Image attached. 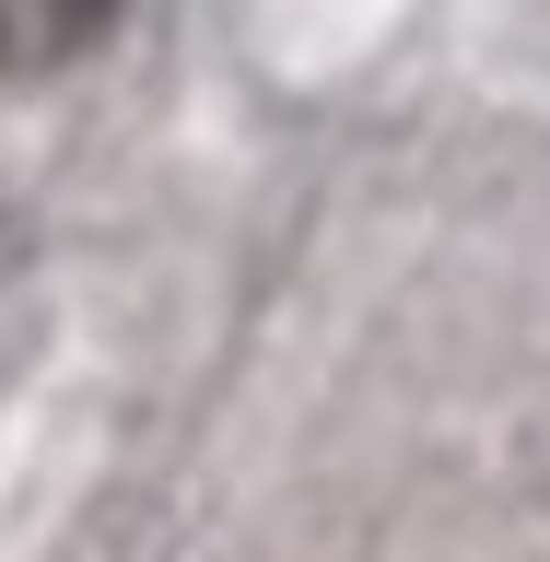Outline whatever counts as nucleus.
Masks as SVG:
<instances>
[{
    "mask_svg": "<svg viewBox=\"0 0 550 562\" xmlns=\"http://www.w3.org/2000/svg\"><path fill=\"white\" fill-rule=\"evenodd\" d=\"M105 24H117V0H35V35L47 47H94Z\"/></svg>",
    "mask_w": 550,
    "mask_h": 562,
    "instance_id": "f257e3e1",
    "label": "nucleus"
}]
</instances>
